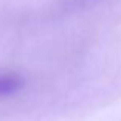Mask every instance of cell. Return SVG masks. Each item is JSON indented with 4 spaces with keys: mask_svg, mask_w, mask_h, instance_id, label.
<instances>
[{
    "mask_svg": "<svg viewBox=\"0 0 121 121\" xmlns=\"http://www.w3.org/2000/svg\"><path fill=\"white\" fill-rule=\"evenodd\" d=\"M25 86V79L14 71H0V98L19 93Z\"/></svg>",
    "mask_w": 121,
    "mask_h": 121,
    "instance_id": "6da1fadb",
    "label": "cell"
}]
</instances>
